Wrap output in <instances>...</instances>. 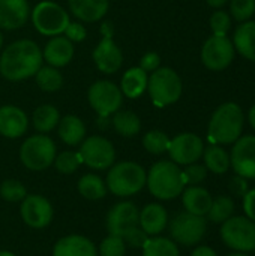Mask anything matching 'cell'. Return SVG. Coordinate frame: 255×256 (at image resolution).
Masks as SVG:
<instances>
[{
  "instance_id": "cell-34",
  "label": "cell",
  "mask_w": 255,
  "mask_h": 256,
  "mask_svg": "<svg viewBox=\"0 0 255 256\" xmlns=\"http://www.w3.org/2000/svg\"><path fill=\"white\" fill-rule=\"evenodd\" d=\"M233 213H234V201L230 196L221 195L212 201L207 218L213 224H224L233 216Z\"/></svg>"
},
{
  "instance_id": "cell-24",
  "label": "cell",
  "mask_w": 255,
  "mask_h": 256,
  "mask_svg": "<svg viewBox=\"0 0 255 256\" xmlns=\"http://www.w3.org/2000/svg\"><path fill=\"white\" fill-rule=\"evenodd\" d=\"M212 201V195L201 186H189L182 192V204L185 210L195 216H207Z\"/></svg>"
},
{
  "instance_id": "cell-2",
  "label": "cell",
  "mask_w": 255,
  "mask_h": 256,
  "mask_svg": "<svg viewBox=\"0 0 255 256\" xmlns=\"http://www.w3.org/2000/svg\"><path fill=\"white\" fill-rule=\"evenodd\" d=\"M146 186L155 198L170 201L182 195L186 183L183 178V171L177 164L173 160H159L149 170Z\"/></svg>"
},
{
  "instance_id": "cell-29",
  "label": "cell",
  "mask_w": 255,
  "mask_h": 256,
  "mask_svg": "<svg viewBox=\"0 0 255 256\" xmlns=\"http://www.w3.org/2000/svg\"><path fill=\"white\" fill-rule=\"evenodd\" d=\"M111 123H113L114 130L122 136L129 138V136L140 134V130H141L140 117L129 110H119L117 112H114Z\"/></svg>"
},
{
  "instance_id": "cell-19",
  "label": "cell",
  "mask_w": 255,
  "mask_h": 256,
  "mask_svg": "<svg viewBox=\"0 0 255 256\" xmlns=\"http://www.w3.org/2000/svg\"><path fill=\"white\" fill-rule=\"evenodd\" d=\"M30 15L27 0H0V28H21Z\"/></svg>"
},
{
  "instance_id": "cell-9",
  "label": "cell",
  "mask_w": 255,
  "mask_h": 256,
  "mask_svg": "<svg viewBox=\"0 0 255 256\" xmlns=\"http://www.w3.org/2000/svg\"><path fill=\"white\" fill-rule=\"evenodd\" d=\"M87 99L99 117H110L123 105V94L120 87L107 80L95 81L89 87Z\"/></svg>"
},
{
  "instance_id": "cell-26",
  "label": "cell",
  "mask_w": 255,
  "mask_h": 256,
  "mask_svg": "<svg viewBox=\"0 0 255 256\" xmlns=\"http://www.w3.org/2000/svg\"><path fill=\"white\" fill-rule=\"evenodd\" d=\"M147 81H149V75L140 66L128 69L123 74L120 82L122 94L129 99H138L147 90Z\"/></svg>"
},
{
  "instance_id": "cell-46",
  "label": "cell",
  "mask_w": 255,
  "mask_h": 256,
  "mask_svg": "<svg viewBox=\"0 0 255 256\" xmlns=\"http://www.w3.org/2000/svg\"><path fill=\"white\" fill-rule=\"evenodd\" d=\"M231 190L239 195V196H243L246 192H248V186H246V178L240 177V176H236L234 178H231Z\"/></svg>"
},
{
  "instance_id": "cell-42",
  "label": "cell",
  "mask_w": 255,
  "mask_h": 256,
  "mask_svg": "<svg viewBox=\"0 0 255 256\" xmlns=\"http://www.w3.org/2000/svg\"><path fill=\"white\" fill-rule=\"evenodd\" d=\"M122 238H123L126 248L129 246V248H134V249H141L144 246V243L149 240V236L138 225V226L131 228Z\"/></svg>"
},
{
  "instance_id": "cell-39",
  "label": "cell",
  "mask_w": 255,
  "mask_h": 256,
  "mask_svg": "<svg viewBox=\"0 0 255 256\" xmlns=\"http://www.w3.org/2000/svg\"><path fill=\"white\" fill-rule=\"evenodd\" d=\"M230 12L234 20L243 22L255 14V0H231Z\"/></svg>"
},
{
  "instance_id": "cell-11",
  "label": "cell",
  "mask_w": 255,
  "mask_h": 256,
  "mask_svg": "<svg viewBox=\"0 0 255 256\" xmlns=\"http://www.w3.org/2000/svg\"><path fill=\"white\" fill-rule=\"evenodd\" d=\"M207 231V222L203 216H195L188 212L179 213L170 222V234L176 244L195 246Z\"/></svg>"
},
{
  "instance_id": "cell-36",
  "label": "cell",
  "mask_w": 255,
  "mask_h": 256,
  "mask_svg": "<svg viewBox=\"0 0 255 256\" xmlns=\"http://www.w3.org/2000/svg\"><path fill=\"white\" fill-rule=\"evenodd\" d=\"M81 164H83V160H81L80 153L78 152H71V150H66V152H62V153L56 154V159H54L56 170L60 174H65V176H69V174L75 172L80 168Z\"/></svg>"
},
{
  "instance_id": "cell-17",
  "label": "cell",
  "mask_w": 255,
  "mask_h": 256,
  "mask_svg": "<svg viewBox=\"0 0 255 256\" xmlns=\"http://www.w3.org/2000/svg\"><path fill=\"white\" fill-rule=\"evenodd\" d=\"M230 166L246 180H255V135H245L236 141L230 154Z\"/></svg>"
},
{
  "instance_id": "cell-1",
  "label": "cell",
  "mask_w": 255,
  "mask_h": 256,
  "mask_svg": "<svg viewBox=\"0 0 255 256\" xmlns=\"http://www.w3.org/2000/svg\"><path fill=\"white\" fill-rule=\"evenodd\" d=\"M42 51L30 39H18L0 56V74L8 81H23L35 76L42 66Z\"/></svg>"
},
{
  "instance_id": "cell-16",
  "label": "cell",
  "mask_w": 255,
  "mask_h": 256,
  "mask_svg": "<svg viewBox=\"0 0 255 256\" xmlns=\"http://www.w3.org/2000/svg\"><path fill=\"white\" fill-rule=\"evenodd\" d=\"M140 210L131 201H122L111 207L107 214L105 226L110 236L123 237L131 228L140 224Z\"/></svg>"
},
{
  "instance_id": "cell-41",
  "label": "cell",
  "mask_w": 255,
  "mask_h": 256,
  "mask_svg": "<svg viewBox=\"0 0 255 256\" xmlns=\"http://www.w3.org/2000/svg\"><path fill=\"white\" fill-rule=\"evenodd\" d=\"M230 27H231V20L225 10L213 12V15L210 16V28H212L213 34L225 36L227 32L230 30Z\"/></svg>"
},
{
  "instance_id": "cell-48",
  "label": "cell",
  "mask_w": 255,
  "mask_h": 256,
  "mask_svg": "<svg viewBox=\"0 0 255 256\" xmlns=\"http://www.w3.org/2000/svg\"><path fill=\"white\" fill-rule=\"evenodd\" d=\"M206 2H207V4L212 6V8H222L228 0H206Z\"/></svg>"
},
{
  "instance_id": "cell-49",
  "label": "cell",
  "mask_w": 255,
  "mask_h": 256,
  "mask_svg": "<svg viewBox=\"0 0 255 256\" xmlns=\"http://www.w3.org/2000/svg\"><path fill=\"white\" fill-rule=\"evenodd\" d=\"M248 118H249V123H251V126L254 128V130H255V105L251 108V110H249Z\"/></svg>"
},
{
  "instance_id": "cell-6",
  "label": "cell",
  "mask_w": 255,
  "mask_h": 256,
  "mask_svg": "<svg viewBox=\"0 0 255 256\" xmlns=\"http://www.w3.org/2000/svg\"><path fill=\"white\" fill-rule=\"evenodd\" d=\"M57 148L45 134L29 136L20 147V160L30 171H44L54 164Z\"/></svg>"
},
{
  "instance_id": "cell-14",
  "label": "cell",
  "mask_w": 255,
  "mask_h": 256,
  "mask_svg": "<svg viewBox=\"0 0 255 256\" xmlns=\"http://www.w3.org/2000/svg\"><path fill=\"white\" fill-rule=\"evenodd\" d=\"M20 214L27 226L33 230H42L51 224L54 210L51 202L45 196L33 194L26 195V198L21 201Z\"/></svg>"
},
{
  "instance_id": "cell-4",
  "label": "cell",
  "mask_w": 255,
  "mask_h": 256,
  "mask_svg": "<svg viewBox=\"0 0 255 256\" xmlns=\"http://www.w3.org/2000/svg\"><path fill=\"white\" fill-rule=\"evenodd\" d=\"M108 170L110 171L107 174L105 184L107 189L116 196L120 198L132 196L140 190H143V188L146 186L147 172L137 162L122 160L113 164V166H110Z\"/></svg>"
},
{
  "instance_id": "cell-23",
  "label": "cell",
  "mask_w": 255,
  "mask_h": 256,
  "mask_svg": "<svg viewBox=\"0 0 255 256\" xmlns=\"http://www.w3.org/2000/svg\"><path fill=\"white\" fill-rule=\"evenodd\" d=\"M68 3L74 16L84 22L99 21L110 8V0H68Z\"/></svg>"
},
{
  "instance_id": "cell-25",
  "label": "cell",
  "mask_w": 255,
  "mask_h": 256,
  "mask_svg": "<svg viewBox=\"0 0 255 256\" xmlns=\"http://www.w3.org/2000/svg\"><path fill=\"white\" fill-rule=\"evenodd\" d=\"M57 132H59L60 140L66 146L75 147L81 144L86 138V124L83 123L80 117L74 114H68L60 118L57 124Z\"/></svg>"
},
{
  "instance_id": "cell-18",
  "label": "cell",
  "mask_w": 255,
  "mask_h": 256,
  "mask_svg": "<svg viewBox=\"0 0 255 256\" xmlns=\"http://www.w3.org/2000/svg\"><path fill=\"white\" fill-rule=\"evenodd\" d=\"M29 128L27 114L15 105L0 106V135L9 140L23 136Z\"/></svg>"
},
{
  "instance_id": "cell-12",
  "label": "cell",
  "mask_w": 255,
  "mask_h": 256,
  "mask_svg": "<svg viewBox=\"0 0 255 256\" xmlns=\"http://www.w3.org/2000/svg\"><path fill=\"white\" fill-rule=\"evenodd\" d=\"M93 62L96 68L102 74H116L123 63V54L122 50L117 46V44L113 39V30L110 22L102 24V39L101 42L95 46L92 52Z\"/></svg>"
},
{
  "instance_id": "cell-35",
  "label": "cell",
  "mask_w": 255,
  "mask_h": 256,
  "mask_svg": "<svg viewBox=\"0 0 255 256\" xmlns=\"http://www.w3.org/2000/svg\"><path fill=\"white\" fill-rule=\"evenodd\" d=\"M143 147L152 154H162L168 152L170 138L162 130H150L143 136Z\"/></svg>"
},
{
  "instance_id": "cell-3",
  "label": "cell",
  "mask_w": 255,
  "mask_h": 256,
  "mask_svg": "<svg viewBox=\"0 0 255 256\" xmlns=\"http://www.w3.org/2000/svg\"><path fill=\"white\" fill-rule=\"evenodd\" d=\"M245 116L237 104L227 102L216 108L209 122V140L212 144H233L243 130Z\"/></svg>"
},
{
  "instance_id": "cell-30",
  "label": "cell",
  "mask_w": 255,
  "mask_h": 256,
  "mask_svg": "<svg viewBox=\"0 0 255 256\" xmlns=\"http://www.w3.org/2000/svg\"><path fill=\"white\" fill-rule=\"evenodd\" d=\"M78 192L83 198L89 201H99L105 198L108 189L105 182L96 174H84L78 180Z\"/></svg>"
},
{
  "instance_id": "cell-37",
  "label": "cell",
  "mask_w": 255,
  "mask_h": 256,
  "mask_svg": "<svg viewBox=\"0 0 255 256\" xmlns=\"http://www.w3.org/2000/svg\"><path fill=\"white\" fill-rule=\"evenodd\" d=\"M27 195L26 186L18 180H5L0 184V196L6 202H21Z\"/></svg>"
},
{
  "instance_id": "cell-28",
  "label": "cell",
  "mask_w": 255,
  "mask_h": 256,
  "mask_svg": "<svg viewBox=\"0 0 255 256\" xmlns=\"http://www.w3.org/2000/svg\"><path fill=\"white\" fill-rule=\"evenodd\" d=\"M32 122H33V128L39 134H48L57 128L60 122V112L54 105L45 104L35 110Z\"/></svg>"
},
{
  "instance_id": "cell-27",
  "label": "cell",
  "mask_w": 255,
  "mask_h": 256,
  "mask_svg": "<svg viewBox=\"0 0 255 256\" xmlns=\"http://www.w3.org/2000/svg\"><path fill=\"white\" fill-rule=\"evenodd\" d=\"M233 45L245 58L255 62V21H243L236 28Z\"/></svg>"
},
{
  "instance_id": "cell-47",
  "label": "cell",
  "mask_w": 255,
  "mask_h": 256,
  "mask_svg": "<svg viewBox=\"0 0 255 256\" xmlns=\"http://www.w3.org/2000/svg\"><path fill=\"white\" fill-rule=\"evenodd\" d=\"M191 256H218V254L209 246H198V248L194 249Z\"/></svg>"
},
{
  "instance_id": "cell-44",
  "label": "cell",
  "mask_w": 255,
  "mask_h": 256,
  "mask_svg": "<svg viewBox=\"0 0 255 256\" xmlns=\"http://www.w3.org/2000/svg\"><path fill=\"white\" fill-rule=\"evenodd\" d=\"M159 64H161V57H159L158 52H153V51L146 52V54L141 57V60H140V68H141L143 70H146V72H153V70H156V69L159 68Z\"/></svg>"
},
{
  "instance_id": "cell-20",
  "label": "cell",
  "mask_w": 255,
  "mask_h": 256,
  "mask_svg": "<svg viewBox=\"0 0 255 256\" xmlns=\"http://www.w3.org/2000/svg\"><path fill=\"white\" fill-rule=\"evenodd\" d=\"M42 58L57 69L66 66L74 58V42L62 34L53 36L42 51Z\"/></svg>"
},
{
  "instance_id": "cell-21",
  "label": "cell",
  "mask_w": 255,
  "mask_h": 256,
  "mask_svg": "<svg viewBox=\"0 0 255 256\" xmlns=\"http://www.w3.org/2000/svg\"><path fill=\"white\" fill-rule=\"evenodd\" d=\"M53 256H98V249L87 237L71 234L54 244Z\"/></svg>"
},
{
  "instance_id": "cell-38",
  "label": "cell",
  "mask_w": 255,
  "mask_h": 256,
  "mask_svg": "<svg viewBox=\"0 0 255 256\" xmlns=\"http://www.w3.org/2000/svg\"><path fill=\"white\" fill-rule=\"evenodd\" d=\"M125 254L126 244L122 237L108 234L99 244V256H125Z\"/></svg>"
},
{
  "instance_id": "cell-50",
  "label": "cell",
  "mask_w": 255,
  "mask_h": 256,
  "mask_svg": "<svg viewBox=\"0 0 255 256\" xmlns=\"http://www.w3.org/2000/svg\"><path fill=\"white\" fill-rule=\"evenodd\" d=\"M0 256H17L14 255L12 252H9V250H0Z\"/></svg>"
},
{
  "instance_id": "cell-15",
  "label": "cell",
  "mask_w": 255,
  "mask_h": 256,
  "mask_svg": "<svg viewBox=\"0 0 255 256\" xmlns=\"http://www.w3.org/2000/svg\"><path fill=\"white\" fill-rule=\"evenodd\" d=\"M204 152L203 140L195 134H180L170 140L168 153L174 164L177 165H191L195 164Z\"/></svg>"
},
{
  "instance_id": "cell-8",
  "label": "cell",
  "mask_w": 255,
  "mask_h": 256,
  "mask_svg": "<svg viewBox=\"0 0 255 256\" xmlns=\"http://www.w3.org/2000/svg\"><path fill=\"white\" fill-rule=\"evenodd\" d=\"M222 242L237 252L255 250V224L246 216H231L228 220L221 224Z\"/></svg>"
},
{
  "instance_id": "cell-32",
  "label": "cell",
  "mask_w": 255,
  "mask_h": 256,
  "mask_svg": "<svg viewBox=\"0 0 255 256\" xmlns=\"http://www.w3.org/2000/svg\"><path fill=\"white\" fill-rule=\"evenodd\" d=\"M143 256H180L177 244L167 237H149L141 248Z\"/></svg>"
},
{
  "instance_id": "cell-43",
  "label": "cell",
  "mask_w": 255,
  "mask_h": 256,
  "mask_svg": "<svg viewBox=\"0 0 255 256\" xmlns=\"http://www.w3.org/2000/svg\"><path fill=\"white\" fill-rule=\"evenodd\" d=\"M65 38H68L71 42H81L87 38V30L81 22H69L68 27L63 32Z\"/></svg>"
},
{
  "instance_id": "cell-33",
  "label": "cell",
  "mask_w": 255,
  "mask_h": 256,
  "mask_svg": "<svg viewBox=\"0 0 255 256\" xmlns=\"http://www.w3.org/2000/svg\"><path fill=\"white\" fill-rule=\"evenodd\" d=\"M36 84L41 90L53 93L62 88L63 86V76L57 68L53 66H41V69L36 72Z\"/></svg>"
},
{
  "instance_id": "cell-5",
  "label": "cell",
  "mask_w": 255,
  "mask_h": 256,
  "mask_svg": "<svg viewBox=\"0 0 255 256\" xmlns=\"http://www.w3.org/2000/svg\"><path fill=\"white\" fill-rule=\"evenodd\" d=\"M182 80L171 68H158L147 81V92L152 102L159 106H168L182 96Z\"/></svg>"
},
{
  "instance_id": "cell-40",
  "label": "cell",
  "mask_w": 255,
  "mask_h": 256,
  "mask_svg": "<svg viewBox=\"0 0 255 256\" xmlns=\"http://www.w3.org/2000/svg\"><path fill=\"white\" fill-rule=\"evenodd\" d=\"M207 177V168L204 165L200 164H191L186 165V168L183 170V178L186 186H197L200 183H203Z\"/></svg>"
},
{
  "instance_id": "cell-22",
  "label": "cell",
  "mask_w": 255,
  "mask_h": 256,
  "mask_svg": "<svg viewBox=\"0 0 255 256\" xmlns=\"http://www.w3.org/2000/svg\"><path fill=\"white\" fill-rule=\"evenodd\" d=\"M140 228L149 236L156 237L159 236L168 225V213L164 206L158 202L147 204L140 212Z\"/></svg>"
},
{
  "instance_id": "cell-7",
  "label": "cell",
  "mask_w": 255,
  "mask_h": 256,
  "mask_svg": "<svg viewBox=\"0 0 255 256\" xmlns=\"http://www.w3.org/2000/svg\"><path fill=\"white\" fill-rule=\"evenodd\" d=\"M32 22L38 33L44 36H59L63 34L65 28L71 22L69 14L57 3L44 0L38 3L32 10Z\"/></svg>"
},
{
  "instance_id": "cell-10",
  "label": "cell",
  "mask_w": 255,
  "mask_h": 256,
  "mask_svg": "<svg viewBox=\"0 0 255 256\" xmlns=\"http://www.w3.org/2000/svg\"><path fill=\"white\" fill-rule=\"evenodd\" d=\"M78 153L81 156L83 164L96 171H105L116 162L114 146L110 140L101 135L84 138V141L80 144Z\"/></svg>"
},
{
  "instance_id": "cell-45",
  "label": "cell",
  "mask_w": 255,
  "mask_h": 256,
  "mask_svg": "<svg viewBox=\"0 0 255 256\" xmlns=\"http://www.w3.org/2000/svg\"><path fill=\"white\" fill-rule=\"evenodd\" d=\"M242 198H243V212L246 218L255 224V189L248 190Z\"/></svg>"
},
{
  "instance_id": "cell-31",
  "label": "cell",
  "mask_w": 255,
  "mask_h": 256,
  "mask_svg": "<svg viewBox=\"0 0 255 256\" xmlns=\"http://www.w3.org/2000/svg\"><path fill=\"white\" fill-rule=\"evenodd\" d=\"M204 166L213 174H224L230 168V154L218 144H210L203 152Z\"/></svg>"
},
{
  "instance_id": "cell-52",
  "label": "cell",
  "mask_w": 255,
  "mask_h": 256,
  "mask_svg": "<svg viewBox=\"0 0 255 256\" xmlns=\"http://www.w3.org/2000/svg\"><path fill=\"white\" fill-rule=\"evenodd\" d=\"M228 256H248V255H245V254H242V252H240V254H233V255H228Z\"/></svg>"
},
{
  "instance_id": "cell-51",
  "label": "cell",
  "mask_w": 255,
  "mask_h": 256,
  "mask_svg": "<svg viewBox=\"0 0 255 256\" xmlns=\"http://www.w3.org/2000/svg\"><path fill=\"white\" fill-rule=\"evenodd\" d=\"M2 46H3V36H2V32H0V50H2Z\"/></svg>"
},
{
  "instance_id": "cell-13",
  "label": "cell",
  "mask_w": 255,
  "mask_h": 256,
  "mask_svg": "<svg viewBox=\"0 0 255 256\" xmlns=\"http://www.w3.org/2000/svg\"><path fill=\"white\" fill-rule=\"evenodd\" d=\"M234 58V45L227 36H210L201 48V62L210 70L225 69Z\"/></svg>"
}]
</instances>
